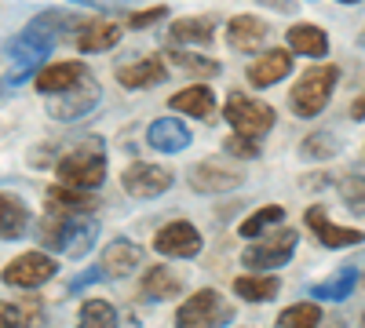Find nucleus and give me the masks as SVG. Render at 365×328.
I'll return each mask as SVG.
<instances>
[{
  "label": "nucleus",
  "mask_w": 365,
  "mask_h": 328,
  "mask_svg": "<svg viewBox=\"0 0 365 328\" xmlns=\"http://www.w3.org/2000/svg\"><path fill=\"white\" fill-rule=\"evenodd\" d=\"M66 4H81V8H99V11H113V8H128L135 0H66Z\"/></svg>",
  "instance_id": "obj_38"
},
{
  "label": "nucleus",
  "mask_w": 365,
  "mask_h": 328,
  "mask_svg": "<svg viewBox=\"0 0 365 328\" xmlns=\"http://www.w3.org/2000/svg\"><path fill=\"white\" fill-rule=\"evenodd\" d=\"M278 292H282V277L274 270H249L234 277V295H241L245 303H270L278 300Z\"/></svg>",
  "instance_id": "obj_24"
},
{
  "label": "nucleus",
  "mask_w": 365,
  "mask_h": 328,
  "mask_svg": "<svg viewBox=\"0 0 365 328\" xmlns=\"http://www.w3.org/2000/svg\"><path fill=\"white\" fill-rule=\"evenodd\" d=\"M96 237H99V223L77 216V212H51L37 223V241L48 252H58L66 259H84L91 248H96Z\"/></svg>",
  "instance_id": "obj_2"
},
{
  "label": "nucleus",
  "mask_w": 365,
  "mask_h": 328,
  "mask_svg": "<svg viewBox=\"0 0 365 328\" xmlns=\"http://www.w3.org/2000/svg\"><path fill=\"white\" fill-rule=\"evenodd\" d=\"M336 80H340V66H311L307 73H299V80L292 84V92H289V106L296 117H303V121H311V117H318L332 92H336Z\"/></svg>",
  "instance_id": "obj_4"
},
{
  "label": "nucleus",
  "mask_w": 365,
  "mask_h": 328,
  "mask_svg": "<svg viewBox=\"0 0 365 328\" xmlns=\"http://www.w3.org/2000/svg\"><path fill=\"white\" fill-rule=\"evenodd\" d=\"M285 44L292 48V55H307V58H325V55H329V37H325V29L314 26V22H296V26H289Z\"/></svg>",
  "instance_id": "obj_27"
},
{
  "label": "nucleus",
  "mask_w": 365,
  "mask_h": 328,
  "mask_svg": "<svg viewBox=\"0 0 365 328\" xmlns=\"http://www.w3.org/2000/svg\"><path fill=\"white\" fill-rule=\"evenodd\" d=\"M223 154L234 157V161H256L263 150H259V139L241 135V132H230V135L223 139Z\"/></svg>",
  "instance_id": "obj_35"
},
{
  "label": "nucleus",
  "mask_w": 365,
  "mask_h": 328,
  "mask_svg": "<svg viewBox=\"0 0 365 328\" xmlns=\"http://www.w3.org/2000/svg\"><path fill=\"white\" fill-rule=\"evenodd\" d=\"M139 295H143V300H150V303L175 300V295H182V274L175 270V266H168V263L146 266V274L139 281Z\"/></svg>",
  "instance_id": "obj_18"
},
{
  "label": "nucleus",
  "mask_w": 365,
  "mask_h": 328,
  "mask_svg": "<svg viewBox=\"0 0 365 328\" xmlns=\"http://www.w3.org/2000/svg\"><path fill=\"white\" fill-rule=\"evenodd\" d=\"M282 219H285V208L282 204H263V208H256V212L237 226V237L256 241V237H263L270 226H282Z\"/></svg>",
  "instance_id": "obj_30"
},
{
  "label": "nucleus",
  "mask_w": 365,
  "mask_h": 328,
  "mask_svg": "<svg viewBox=\"0 0 365 328\" xmlns=\"http://www.w3.org/2000/svg\"><path fill=\"white\" fill-rule=\"evenodd\" d=\"M296 248H299V233L292 226H278L274 233L267 230L263 237L249 241V248L241 252V266H249V270H282L296 255Z\"/></svg>",
  "instance_id": "obj_5"
},
{
  "label": "nucleus",
  "mask_w": 365,
  "mask_h": 328,
  "mask_svg": "<svg viewBox=\"0 0 365 328\" xmlns=\"http://www.w3.org/2000/svg\"><path fill=\"white\" fill-rule=\"evenodd\" d=\"M340 4H358V0H340Z\"/></svg>",
  "instance_id": "obj_43"
},
{
  "label": "nucleus",
  "mask_w": 365,
  "mask_h": 328,
  "mask_svg": "<svg viewBox=\"0 0 365 328\" xmlns=\"http://www.w3.org/2000/svg\"><path fill=\"white\" fill-rule=\"evenodd\" d=\"M358 44H361V48H365V29H361V33H358Z\"/></svg>",
  "instance_id": "obj_42"
},
{
  "label": "nucleus",
  "mask_w": 365,
  "mask_h": 328,
  "mask_svg": "<svg viewBox=\"0 0 365 328\" xmlns=\"http://www.w3.org/2000/svg\"><path fill=\"white\" fill-rule=\"evenodd\" d=\"M223 121L230 125V132L263 139L274 128V121H278V113H274V106L263 102V99H252L245 92H230L227 102H223Z\"/></svg>",
  "instance_id": "obj_7"
},
{
  "label": "nucleus",
  "mask_w": 365,
  "mask_h": 328,
  "mask_svg": "<svg viewBox=\"0 0 365 328\" xmlns=\"http://www.w3.org/2000/svg\"><path fill=\"white\" fill-rule=\"evenodd\" d=\"M340 154V139L336 132H311L299 142V157L303 161H332Z\"/></svg>",
  "instance_id": "obj_32"
},
{
  "label": "nucleus",
  "mask_w": 365,
  "mask_h": 328,
  "mask_svg": "<svg viewBox=\"0 0 365 328\" xmlns=\"http://www.w3.org/2000/svg\"><path fill=\"white\" fill-rule=\"evenodd\" d=\"M201 245L205 241H201L197 226L187 219H172L154 233V252L165 259H194V255H201Z\"/></svg>",
  "instance_id": "obj_11"
},
{
  "label": "nucleus",
  "mask_w": 365,
  "mask_h": 328,
  "mask_svg": "<svg viewBox=\"0 0 365 328\" xmlns=\"http://www.w3.org/2000/svg\"><path fill=\"white\" fill-rule=\"evenodd\" d=\"M58 274V259L55 255H48V252H22V255H15L8 266H4V285H11V288H41V285H48L51 277Z\"/></svg>",
  "instance_id": "obj_10"
},
{
  "label": "nucleus",
  "mask_w": 365,
  "mask_h": 328,
  "mask_svg": "<svg viewBox=\"0 0 365 328\" xmlns=\"http://www.w3.org/2000/svg\"><path fill=\"white\" fill-rule=\"evenodd\" d=\"M168 110L208 125L212 117H216V92H212L208 84H190V88H182V92L168 95Z\"/></svg>",
  "instance_id": "obj_20"
},
{
  "label": "nucleus",
  "mask_w": 365,
  "mask_h": 328,
  "mask_svg": "<svg viewBox=\"0 0 365 328\" xmlns=\"http://www.w3.org/2000/svg\"><path fill=\"white\" fill-rule=\"evenodd\" d=\"M161 18H168V8H165V4L146 8V11H132V15H128V26H132V29H150V26H158Z\"/></svg>",
  "instance_id": "obj_37"
},
{
  "label": "nucleus",
  "mask_w": 365,
  "mask_h": 328,
  "mask_svg": "<svg viewBox=\"0 0 365 328\" xmlns=\"http://www.w3.org/2000/svg\"><path fill=\"white\" fill-rule=\"evenodd\" d=\"M212 37H216V18H212V15L175 18L168 26V44L172 48H208Z\"/></svg>",
  "instance_id": "obj_21"
},
{
  "label": "nucleus",
  "mask_w": 365,
  "mask_h": 328,
  "mask_svg": "<svg viewBox=\"0 0 365 328\" xmlns=\"http://www.w3.org/2000/svg\"><path fill=\"white\" fill-rule=\"evenodd\" d=\"M26 230H29V204L11 190H0V241H22Z\"/></svg>",
  "instance_id": "obj_25"
},
{
  "label": "nucleus",
  "mask_w": 365,
  "mask_h": 328,
  "mask_svg": "<svg viewBox=\"0 0 365 328\" xmlns=\"http://www.w3.org/2000/svg\"><path fill=\"white\" fill-rule=\"evenodd\" d=\"M99 99H103V88H99V80L96 77H81L77 84H70L66 92H55V95H44V110H48V117L51 121H63V125H73V121H81V117H88L91 110L99 106Z\"/></svg>",
  "instance_id": "obj_8"
},
{
  "label": "nucleus",
  "mask_w": 365,
  "mask_h": 328,
  "mask_svg": "<svg viewBox=\"0 0 365 328\" xmlns=\"http://www.w3.org/2000/svg\"><path fill=\"white\" fill-rule=\"evenodd\" d=\"M230 321H234V303L216 288H201V292L187 295L175 310V324H182V328H220Z\"/></svg>",
  "instance_id": "obj_6"
},
{
  "label": "nucleus",
  "mask_w": 365,
  "mask_h": 328,
  "mask_svg": "<svg viewBox=\"0 0 365 328\" xmlns=\"http://www.w3.org/2000/svg\"><path fill=\"white\" fill-rule=\"evenodd\" d=\"M117 84L128 88V92H143V88H158L168 80V63L161 55H135L128 63H120L113 70Z\"/></svg>",
  "instance_id": "obj_13"
},
{
  "label": "nucleus",
  "mask_w": 365,
  "mask_h": 328,
  "mask_svg": "<svg viewBox=\"0 0 365 328\" xmlns=\"http://www.w3.org/2000/svg\"><path fill=\"white\" fill-rule=\"evenodd\" d=\"M44 310L37 300H19V303H4L0 300V324L4 328H19V324H41Z\"/></svg>",
  "instance_id": "obj_31"
},
{
  "label": "nucleus",
  "mask_w": 365,
  "mask_h": 328,
  "mask_svg": "<svg viewBox=\"0 0 365 328\" xmlns=\"http://www.w3.org/2000/svg\"><path fill=\"white\" fill-rule=\"evenodd\" d=\"M172 183H175V171L165 164H154V161H132L120 171V186L135 201H154V197L168 194Z\"/></svg>",
  "instance_id": "obj_9"
},
{
  "label": "nucleus",
  "mask_w": 365,
  "mask_h": 328,
  "mask_svg": "<svg viewBox=\"0 0 365 328\" xmlns=\"http://www.w3.org/2000/svg\"><path fill=\"white\" fill-rule=\"evenodd\" d=\"M99 266H103L106 281H125V277H132L143 266V245L128 241V237H117V241H110L103 248Z\"/></svg>",
  "instance_id": "obj_14"
},
{
  "label": "nucleus",
  "mask_w": 365,
  "mask_h": 328,
  "mask_svg": "<svg viewBox=\"0 0 365 328\" xmlns=\"http://www.w3.org/2000/svg\"><path fill=\"white\" fill-rule=\"evenodd\" d=\"M303 223L314 230V237H318V245H322V248H354V245L365 241V233H361V230H354V226H336V223H332V219L325 216V208H322V204L307 208Z\"/></svg>",
  "instance_id": "obj_15"
},
{
  "label": "nucleus",
  "mask_w": 365,
  "mask_h": 328,
  "mask_svg": "<svg viewBox=\"0 0 365 328\" xmlns=\"http://www.w3.org/2000/svg\"><path fill=\"white\" fill-rule=\"evenodd\" d=\"M241 175L234 164H223V161H197L190 171H187V186L194 194H205V197H216V194H230L241 186Z\"/></svg>",
  "instance_id": "obj_12"
},
{
  "label": "nucleus",
  "mask_w": 365,
  "mask_h": 328,
  "mask_svg": "<svg viewBox=\"0 0 365 328\" xmlns=\"http://www.w3.org/2000/svg\"><path fill=\"white\" fill-rule=\"evenodd\" d=\"M289 73H292V48H289V51H285V48H270V51L256 55L252 63H249L245 80H249L252 88H270V84L285 80Z\"/></svg>",
  "instance_id": "obj_17"
},
{
  "label": "nucleus",
  "mask_w": 365,
  "mask_h": 328,
  "mask_svg": "<svg viewBox=\"0 0 365 328\" xmlns=\"http://www.w3.org/2000/svg\"><path fill=\"white\" fill-rule=\"evenodd\" d=\"M84 22L77 15L66 11H41L37 18H29L22 26V33L8 44L15 63H29V66H41L48 63V55L55 51V44L66 37V29H81Z\"/></svg>",
  "instance_id": "obj_1"
},
{
  "label": "nucleus",
  "mask_w": 365,
  "mask_h": 328,
  "mask_svg": "<svg viewBox=\"0 0 365 328\" xmlns=\"http://www.w3.org/2000/svg\"><path fill=\"white\" fill-rule=\"evenodd\" d=\"M77 317H81V324H91V328H110V324H117L120 314L106 300H84L81 310H77Z\"/></svg>",
  "instance_id": "obj_33"
},
{
  "label": "nucleus",
  "mask_w": 365,
  "mask_h": 328,
  "mask_svg": "<svg viewBox=\"0 0 365 328\" xmlns=\"http://www.w3.org/2000/svg\"><path fill=\"white\" fill-rule=\"evenodd\" d=\"M267 37H270V26L256 15H234L227 22V44L230 51H241V55H259L267 48Z\"/></svg>",
  "instance_id": "obj_16"
},
{
  "label": "nucleus",
  "mask_w": 365,
  "mask_h": 328,
  "mask_svg": "<svg viewBox=\"0 0 365 328\" xmlns=\"http://www.w3.org/2000/svg\"><path fill=\"white\" fill-rule=\"evenodd\" d=\"M96 281H106L103 266H96V270H84V274H77V277L70 281V292H77V288H84V285H96Z\"/></svg>",
  "instance_id": "obj_39"
},
{
  "label": "nucleus",
  "mask_w": 365,
  "mask_h": 328,
  "mask_svg": "<svg viewBox=\"0 0 365 328\" xmlns=\"http://www.w3.org/2000/svg\"><path fill=\"white\" fill-rule=\"evenodd\" d=\"M81 77H88V66L77 63V58H58V63H44L34 77V88L41 95H55V92H66L70 84H77Z\"/></svg>",
  "instance_id": "obj_19"
},
{
  "label": "nucleus",
  "mask_w": 365,
  "mask_h": 328,
  "mask_svg": "<svg viewBox=\"0 0 365 328\" xmlns=\"http://www.w3.org/2000/svg\"><path fill=\"white\" fill-rule=\"evenodd\" d=\"M168 63L175 66V70H182V73H194V77H205V80H212V77H220V63L216 58H208V55H197V51H187V48H172L168 44Z\"/></svg>",
  "instance_id": "obj_29"
},
{
  "label": "nucleus",
  "mask_w": 365,
  "mask_h": 328,
  "mask_svg": "<svg viewBox=\"0 0 365 328\" xmlns=\"http://www.w3.org/2000/svg\"><path fill=\"white\" fill-rule=\"evenodd\" d=\"M351 121H365V92L351 102Z\"/></svg>",
  "instance_id": "obj_41"
},
{
  "label": "nucleus",
  "mask_w": 365,
  "mask_h": 328,
  "mask_svg": "<svg viewBox=\"0 0 365 328\" xmlns=\"http://www.w3.org/2000/svg\"><path fill=\"white\" fill-rule=\"evenodd\" d=\"M344 201L351 204V212L365 216V175H354V179H344V186H340Z\"/></svg>",
  "instance_id": "obj_36"
},
{
  "label": "nucleus",
  "mask_w": 365,
  "mask_h": 328,
  "mask_svg": "<svg viewBox=\"0 0 365 328\" xmlns=\"http://www.w3.org/2000/svg\"><path fill=\"white\" fill-rule=\"evenodd\" d=\"M0 88H4V84H0Z\"/></svg>",
  "instance_id": "obj_45"
},
{
  "label": "nucleus",
  "mask_w": 365,
  "mask_h": 328,
  "mask_svg": "<svg viewBox=\"0 0 365 328\" xmlns=\"http://www.w3.org/2000/svg\"><path fill=\"white\" fill-rule=\"evenodd\" d=\"M256 4L278 11V15H296V11H299V0H256Z\"/></svg>",
  "instance_id": "obj_40"
},
{
  "label": "nucleus",
  "mask_w": 365,
  "mask_h": 328,
  "mask_svg": "<svg viewBox=\"0 0 365 328\" xmlns=\"http://www.w3.org/2000/svg\"><path fill=\"white\" fill-rule=\"evenodd\" d=\"M190 128L175 121V117H158V121H150L146 128V146L150 150H158V154H179V150H187L190 146Z\"/></svg>",
  "instance_id": "obj_23"
},
{
  "label": "nucleus",
  "mask_w": 365,
  "mask_h": 328,
  "mask_svg": "<svg viewBox=\"0 0 365 328\" xmlns=\"http://www.w3.org/2000/svg\"><path fill=\"white\" fill-rule=\"evenodd\" d=\"M120 37H125V29H120V22H106V18H96V22H84L77 29V48L88 51V55H99V51H110L120 44Z\"/></svg>",
  "instance_id": "obj_26"
},
{
  "label": "nucleus",
  "mask_w": 365,
  "mask_h": 328,
  "mask_svg": "<svg viewBox=\"0 0 365 328\" xmlns=\"http://www.w3.org/2000/svg\"><path fill=\"white\" fill-rule=\"evenodd\" d=\"M361 321H365V314H361Z\"/></svg>",
  "instance_id": "obj_44"
},
{
  "label": "nucleus",
  "mask_w": 365,
  "mask_h": 328,
  "mask_svg": "<svg viewBox=\"0 0 365 328\" xmlns=\"http://www.w3.org/2000/svg\"><path fill=\"white\" fill-rule=\"evenodd\" d=\"M44 204L51 212H77V216H91L99 208L96 190H84V186H70V183H55L44 190Z\"/></svg>",
  "instance_id": "obj_22"
},
{
  "label": "nucleus",
  "mask_w": 365,
  "mask_h": 328,
  "mask_svg": "<svg viewBox=\"0 0 365 328\" xmlns=\"http://www.w3.org/2000/svg\"><path fill=\"white\" fill-rule=\"evenodd\" d=\"M354 285H358V270H354V266H336L329 277L311 285V295L322 300V303H344L347 295L354 292Z\"/></svg>",
  "instance_id": "obj_28"
},
{
  "label": "nucleus",
  "mask_w": 365,
  "mask_h": 328,
  "mask_svg": "<svg viewBox=\"0 0 365 328\" xmlns=\"http://www.w3.org/2000/svg\"><path fill=\"white\" fill-rule=\"evenodd\" d=\"M278 324H285V328H314V324H322V307L318 303H292L278 314Z\"/></svg>",
  "instance_id": "obj_34"
},
{
  "label": "nucleus",
  "mask_w": 365,
  "mask_h": 328,
  "mask_svg": "<svg viewBox=\"0 0 365 328\" xmlns=\"http://www.w3.org/2000/svg\"><path fill=\"white\" fill-rule=\"evenodd\" d=\"M55 175H58V183L99 190L103 179H106V142H103V135H88L73 146V150H66L55 161Z\"/></svg>",
  "instance_id": "obj_3"
}]
</instances>
